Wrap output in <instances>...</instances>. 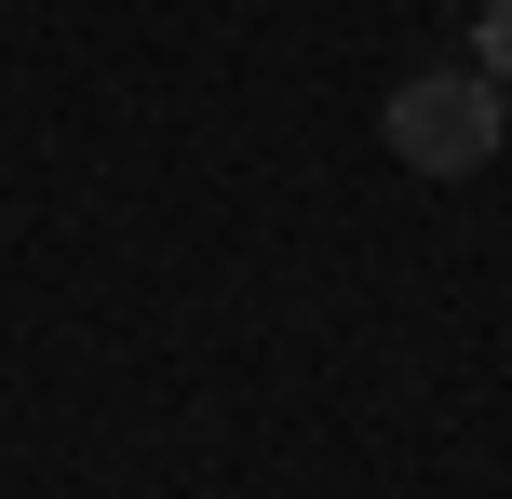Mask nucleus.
<instances>
[{"mask_svg": "<svg viewBox=\"0 0 512 499\" xmlns=\"http://www.w3.org/2000/svg\"><path fill=\"white\" fill-rule=\"evenodd\" d=\"M499 122H512V108L486 95V68H418V81H391V108H378L391 162H418V176H486Z\"/></svg>", "mask_w": 512, "mask_h": 499, "instance_id": "f257e3e1", "label": "nucleus"}, {"mask_svg": "<svg viewBox=\"0 0 512 499\" xmlns=\"http://www.w3.org/2000/svg\"><path fill=\"white\" fill-rule=\"evenodd\" d=\"M472 68H486V95L512 108V0H472Z\"/></svg>", "mask_w": 512, "mask_h": 499, "instance_id": "f03ea898", "label": "nucleus"}]
</instances>
